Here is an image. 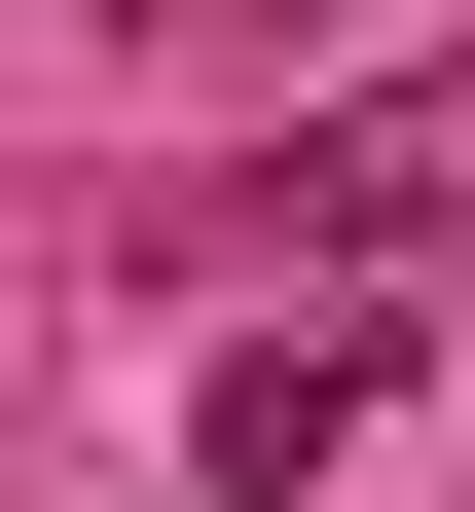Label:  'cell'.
<instances>
[{
	"label": "cell",
	"instance_id": "obj_1",
	"mask_svg": "<svg viewBox=\"0 0 475 512\" xmlns=\"http://www.w3.org/2000/svg\"><path fill=\"white\" fill-rule=\"evenodd\" d=\"M293 220H329V256H439V220H475V74H402V110H329V147H293Z\"/></svg>",
	"mask_w": 475,
	"mask_h": 512
}]
</instances>
